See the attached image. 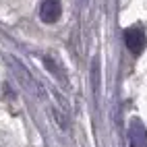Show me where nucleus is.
Wrapping results in <instances>:
<instances>
[{
    "label": "nucleus",
    "instance_id": "1",
    "mask_svg": "<svg viewBox=\"0 0 147 147\" xmlns=\"http://www.w3.org/2000/svg\"><path fill=\"white\" fill-rule=\"evenodd\" d=\"M124 44H126L131 54L139 56L143 52V48H145V31L141 27H129L124 31Z\"/></svg>",
    "mask_w": 147,
    "mask_h": 147
},
{
    "label": "nucleus",
    "instance_id": "3",
    "mask_svg": "<svg viewBox=\"0 0 147 147\" xmlns=\"http://www.w3.org/2000/svg\"><path fill=\"white\" fill-rule=\"evenodd\" d=\"M129 143L131 147H147V129L139 118L131 120L129 124Z\"/></svg>",
    "mask_w": 147,
    "mask_h": 147
},
{
    "label": "nucleus",
    "instance_id": "2",
    "mask_svg": "<svg viewBox=\"0 0 147 147\" xmlns=\"http://www.w3.org/2000/svg\"><path fill=\"white\" fill-rule=\"evenodd\" d=\"M62 15V4L60 0H42L40 6V19L44 23H56Z\"/></svg>",
    "mask_w": 147,
    "mask_h": 147
}]
</instances>
